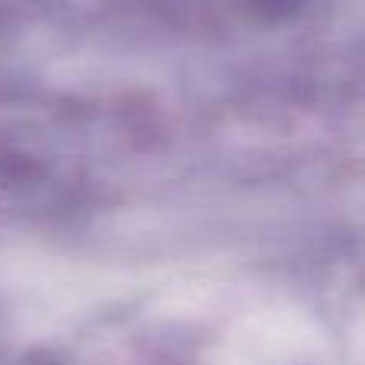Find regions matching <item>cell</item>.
Here are the masks:
<instances>
[{"instance_id": "6da1fadb", "label": "cell", "mask_w": 365, "mask_h": 365, "mask_svg": "<svg viewBox=\"0 0 365 365\" xmlns=\"http://www.w3.org/2000/svg\"><path fill=\"white\" fill-rule=\"evenodd\" d=\"M298 6H302V0H250V10H257L259 16H266V19L289 16Z\"/></svg>"}]
</instances>
